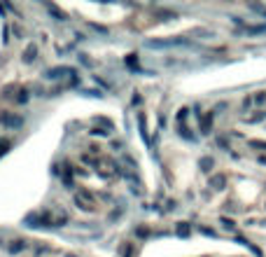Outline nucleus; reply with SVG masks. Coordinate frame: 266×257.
<instances>
[{
    "label": "nucleus",
    "mask_w": 266,
    "mask_h": 257,
    "mask_svg": "<svg viewBox=\"0 0 266 257\" xmlns=\"http://www.w3.org/2000/svg\"><path fill=\"white\" fill-rule=\"evenodd\" d=\"M0 126L2 129H21L24 126V119L19 115H14V112H9V110H0Z\"/></svg>",
    "instance_id": "f257e3e1"
},
{
    "label": "nucleus",
    "mask_w": 266,
    "mask_h": 257,
    "mask_svg": "<svg viewBox=\"0 0 266 257\" xmlns=\"http://www.w3.org/2000/svg\"><path fill=\"white\" fill-rule=\"evenodd\" d=\"M77 73L72 71V68H68V66H56V68H49V71L44 73V77L47 80H52V82H59V80H63V77H75Z\"/></svg>",
    "instance_id": "f03ea898"
},
{
    "label": "nucleus",
    "mask_w": 266,
    "mask_h": 257,
    "mask_svg": "<svg viewBox=\"0 0 266 257\" xmlns=\"http://www.w3.org/2000/svg\"><path fill=\"white\" fill-rule=\"evenodd\" d=\"M72 201H75V206H77L80 211H91V208H94V196L89 194L87 189H77L75 196H72Z\"/></svg>",
    "instance_id": "7ed1b4c3"
},
{
    "label": "nucleus",
    "mask_w": 266,
    "mask_h": 257,
    "mask_svg": "<svg viewBox=\"0 0 266 257\" xmlns=\"http://www.w3.org/2000/svg\"><path fill=\"white\" fill-rule=\"evenodd\" d=\"M96 169H98V173L103 178H115L119 171H117V166H115V161H105V159H98L96 161Z\"/></svg>",
    "instance_id": "20e7f679"
},
{
    "label": "nucleus",
    "mask_w": 266,
    "mask_h": 257,
    "mask_svg": "<svg viewBox=\"0 0 266 257\" xmlns=\"http://www.w3.org/2000/svg\"><path fill=\"white\" fill-rule=\"evenodd\" d=\"M199 126H201V133H210V126H213V112L199 115Z\"/></svg>",
    "instance_id": "39448f33"
},
{
    "label": "nucleus",
    "mask_w": 266,
    "mask_h": 257,
    "mask_svg": "<svg viewBox=\"0 0 266 257\" xmlns=\"http://www.w3.org/2000/svg\"><path fill=\"white\" fill-rule=\"evenodd\" d=\"M35 59H37V47H35V44H28L26 52H24V61H26V63H33Z\"/></svg>",
    "instance_id": "423d86ee"
},
{
    "label": "nucleus",
    "mask_w": 266,
    "mask_h": 257,
    "mask_svg": "<svg viewBox=\"0 0 266 257\" xmlns=\"http://www.w3.org/2000/svg\"><path fill=\"white\" fill-rule=\"evenodd\" d=\"M24 248H26V241H24V239H14V241H9V246H7L9 253H21Z\"/></svg>",
    "instance_id": "0eeeda50"
},
{
    "label": "nucleus",
    "mask_w": 266,
    "mask_h": 257,
    "mask_svg": "<svg viewBox=\"0 0 266 257\" xmlns=\"http://www.w3.org/2000/svg\"><path fill=\"white\" fill-rule=\"evenodd\" d=\"M224 185H227V178L224 176H213L210 178V187H213V189H224Z\"/></svg>",
    "instance_id": "6e6552de"
},
{
    "label": "nucleus",
    "mask_w": 266,
    "mask_h": 257,
    "mask_svg": "<svg viewBox=\"0 0 266 257\" xmlns=\"http://www.w3.org/2000/svg\"><path fill=\"white\" fill-rule=\"evenodd\" d=\"M28 98H31V91L28 89H19L17 96H14V103H28Z\"/></svg>",
    "instance_id": "1a4fd4ad"
},
{
    "label": "nucleus",
    "mask_w": 266,
    "mask_h": 257,
    "mask_svg": "<svg viewBox=\"0 0 266 257\" xmlns=\"http://www.w3.org/2000/svg\"><path fill=\"white\" fill-rule=\"evenodd\" d=\"M252 103H255V106H264L266 103V91H257V94L252 96Z\"/></svg>",
    "instance_id": "9d476101"
},
{
    "label": "nucleus",
    "mask_w": 266,
    "mask_h": 257,
    "mask_svg": "<svg viewBox=\"0 0 266 257\" xmlns=\"http://www.w3.org/2000/svg\"><path fill=\"white\" fill-rule=\"evenodd\" d=\"M213 157H203V159H201V171H205V173H208V171L213 169Z\"/></svg>",
    "instance_id": "9b49d317"
},
{
    "label": "nucleus",
    "mask_w": 266,
    "mask_h": 257,
    "mask_svg": "<svg viewBox=\"0 0 266 257\" xmlns=\"http://www.w3.org/2000/svg\"><path fill=\"white\" fill-rule=\"evenodd\" d=\"M187 112H189L187 108H182V110H177V122H180V124H182V122L187 119Z\"/></svg>",
    "instance_id": "f8f14e48"
},
{
    "label": "nucleus",
    "mask_w": 266,
    "mask_h": 257,
    "mask_svg": "<svg viewBox=\"0 0 266 257\" xmlns=\"http://www.w3.org/2000/svg\"><path fill=\"white\" fill-rule=\"evenodd\" d=\"M222 227H224V229H233V222H231V220H227V218H222Z\"/></svg>",
    "instance_id": "ddd939ff"
},
{
    "label": "nucleus",
    "mask_w": 266,
    "mask_h": 257,
    "mask_svg": "<svg viewBox=\"0 0 266 257\" xmlns=\"http://www.w3.org/2000/svg\"><path fill=\"white\" fill-rule=\"evenodd\" d=\"M177 234H180V236H187V234H189V227H187V224H180V227H177Z\"/></svg>",
    "instance_id": "4468645a"
},
{
    "label": "nucleus",
    "mask_w": 266,
    "mask_h": 257,
    "mask_svg": "<svg viewBox=\"0 0 266 257\" xmlns=\"http://www.w3.org/2000/svg\"><path fill=\"white\" fill-rule=\"evenodd\" d=\"M12 31H14V36H17V37H21V28H19V26H12Z\"/></svg>",
    "instance_id": "2eb2a0df"
}]
</instances>
